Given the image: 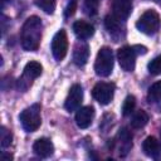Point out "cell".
<instances>
[{"label":"cell","mask_w":161,"mask_h":161,"mask_svg":"<svg viewBox=\"0 0 161 161\" xmlns=\"http://www.w3.org/2000/svg\"><path fill=\"white\" fill-rule=\"evenodd\" d=\"M43 23L39 16H30L25 20L21 28V47L26 52H35L39 48L42 39Z\"/></svg>","instance_id":"1"},{"label":"cell","mask_w":161,"mask_h":161,"mask_svg":"<svg viewBox=\"0 0 161 161\" xmlns=\"http://www.w3.org/2000/svg\"><path fill=\"white\" fill-rule=\"evenodd\" d=\"M20 123L23 128L26 132H34L39 128L42 123V117H40V104L34 103L30 107L25 108L20 114H19Z\"/></svg>","instance_id":"2"},{"label":"cell","mask_w":161,"mask_h":161,"mask_svg":"<svg viewBox=\"0 0 161 161\" xmlns=\"http://www.w3.org/2000/svg\"><path fill=\"white\" fill-rule=\"evenodd\" d=\"M113 69V53L111 48L103 47L98 50L97 58L94 62L96 74L99 77H108Z\"/></svg>","instance_id":"3"},{"label":"cell","mask_w":161,"mask_h":161,"mask_svg":"<svg viewBox=\"0 0 161 161\" xmlns=\"http://www.w3.org/2000/svg\"><path fill=\"white\" fill-rule=\"evenodd\" d=\"M136 28L143 34L147 35L155 34L160 28V15L152 9L145 11L137 20Z\"/></svg>","instance_id":"4"},{"label":"cell","mask_w":161,"mask_h":161,"mask_svg":"<svg viewBox=\"0 0 161 161\" xmlns=\"http://www.w3.org/2000/svg\"><path fill=\"white\" fill-rule=\"evenodd\" d=\"M42 72H43V67H42L40 63H38L35 60H31V62L26 63V65L24 67L23 75L18 80V88L20 91L25 92L31 86L33 79L38 78L42 74Z\"/></svg>","instance_id":"5"},{"label":"cell","mask_w":161,"mask_h":161,"mask_svg":"<svg viewBox=\"0 0 161 161\" xmlns=\"http://www.w3.org/2000/svg\"><path fill=\"white\" fill-rule=\"evenodd\" d=\"M50 49H52V54L55 58V60L60 62L64 59V57L67 55V50H68V38H67V33L64 29H60L55 33L52 40Z\"/></svg>","instance_id":"6"},{"label":"cell","mask_w":161,"mask_h":161,"mask_svg":"<svg viewBox=\"0 0 161 161\" xmlns=\"http://www.w3.org/2000/svg\"><path fill=\"white\" fill-rule=\"evenodd\" d=\"M136 50L133 47H122L117 52V59L121 65V68L125 72H132L136 65Z\"/></svg>","instance_id":"7"},{"label":"cell","mask_w":161,"mask_h":161,"mask_svg":"<svg viewBox=\"0 0 161 161\" xmlns=\"http://www.w3.org/2000/svg\"><path fill=\"white\" fill-rule=\"evenodd\" d=\"M113 93H114V84L113 83L99 82L92 89L93 98L101 104H108L113 98Z\"/></svg>","instance_id":"8"},{"label":"cell","mask_w":161,"mask_h":161,"mask_svg":"<svg viewBox=\"0 0 161 161\" xmlns=\"http://www.w3.org/2000/svg\"><path fill=\"white\" fill-rule=\"evenodd\" d=\"M83 101V88L80 84H73L69 89V93L67 96L64 107L68 112L77 111L80 107V103Z\"/></svg>","instance_id":"9"},{"label":"cell","mask_w":161,"mask_h":161,"mask_svg":"<svg viewBox=\"0 0 161 161\" xmlns=\"http://www.w3.org/2000/svg\"><path fill=\"white\" fill-rule=\"evenodd\" d=\"M93 118H94V108L92 106H86V107H80L77 109L75 123L79 128L89 127Z\"/></svg>","instance_id":"10"},{"label":"cell","mask_w":161,"mask_h":161,"mask_svg":"<svg viewBox=\"0 0 161 161\" xmlns=\"http://www.w3.org/2000/svg\"><path fill=\"white\" fill-rule=\"evenodd\" d=\"M132 10V0H112L113 15L121 20H126Z\"/></svg>","instance_id":"11"},{"label":"cell","mask_w":161,"mask_h":161,"mask_svg":"<svg viewBox=\"0 0 161 161\" xmlns=\"http://www.w3.org/2000/svg\"><path fill=\"white\" fill-rule=\"evenodd\" d=\"M142 150H143L145 155L148 156V157H151V158H158L161 156V143L153 136H148L143 141Z\"/></svg>","instance_id":"12"},{"label":"cell","mask_w":161,"mask_h":161,"mask_svg":"<svg viewBox=\"0 0 161 161\" xmlns=\"http://www.w3.org/2000/svg\"><path fill=\"white\" fill-rule=\"evenodd\" d=\"M33 151H34L38 156L45 158V157H49V156L53 155L54 146H53V143H52V141H50L49 138L43 137V138H38V140L34 142V145H33Z\"/></svg>","instance_id":"13"},{"label":"cell","mask_w":161,"mask_h":161,"mask_svg":"<svg viewBox=\"0 0 161 161\" xmlns=\"http://www.w3.org/2000/svg\"><path fill=\"white\" fill-rule=\"evenodd\" d=\"M73 31L78 39L86 40V39H89L94 34V28L92 24H89L84 20H77L73 24Z\"/></svg>","instance_id":"14"},{"label":"cell","mask_w":161,"mask_h":161,"mask_svg":"<svg viewBox=\"0 0 161 161\" xmlns=\"http://www.w3.org/2000/svg\"><path fill=\"white\" fill-rule=\"evenodd\" d=\"M89 57V47L86 43H78L73 50V62L77 67H83Z\"/></svg>","instance_id":"15"},{"label":"cell","mask_w":161,"mask_h":161,"mask_svg":"<svg viewBox=\"0 0 161 161\" xmlns=\"http://www.w3.org/2000/svg\"><path fill=\"white\" fill-rule=\"evenodd\" d=\"M104 25H106V29L108 30V33L112 35V36H119L121 33L125 30L123 28V24H122V20L116 18L113 14L112 15H107L106 19H104Z\"/></svg>","instance_id":"16"},{"label":"cell","mask_w":161,"mask_h":161,"mask_svg":"<svg viewBox=\"0 0 161 161\" xmlns=\"http://www.w3.org/2000/svg\"><path fill=\"white\" fill-rule=\"evenodd\" d=\"M117 138L119 140L118 141V143H119V146H118L119 155L125 156L132 147V135L127 128H122V130H119V132L117 135Z\"/></svg>","instance_id":"17"},{"label":"cell","mask_w":161,"mask_h":161,"mask_svg":"<svg viewBox=\"0 0 161 161\" xmlns=\"http://www.w3.org/2000/svg\"><path fill=\"white\" fill-rule=\"evenodd\" d=\"M147 122H148V114H147L143 109H140V111L136 112L135 116L132 117V119H131V126H132L133 128L138 130V128L145 127V126L147 125Z\"/></svg>","instance_id":"18"},{"label":"cell","mask_w":161,"mask_h":161,"mask_svg":"<svg viewBox=\"0 0 161 161\" xmlns=\"http://www.w3.org/2000/svg\"><path fill=\"white\" fill-rule=\"evenodd\" d=\"M147 99H148V102H158V101H161V80L155 82L148 88Z\"/></svg>","instance_id":"19"},{"label":"cell","mask_w":161,"mask_h":161,"mask_svg":"<svg viewBox=\"0 0 161 161\" xmlns=\"http://www.w3.org/2000/svg\"><path fill=\"white\" fill-rule=\"evenodd\" d=\"M135 107H136V98L133 96H127L125 102H123V104H122V114L125 117L130 116L133 112Z\"/></svg>","instance_id":"20"},{"label":"cell","mask_w":161,"mask_h":161,"mask_svg":"<svg viewBox=\"0 0 161 161\" xmlns=\"http://www.w3.org/2000/svg\"><path fill=\"white\" fill-rule=\"evenodd\" d=\"M34 3L47 14H53L55 10V0H34Z\"/></svg>","instance_id":"21"},{"label":"cell","mask_w":161,"mask_h":161,"mask_svg":"<svg viewBox=\"0 0 161 161\" xmlns=\"http://www.w3.org/2000/svg\"><path fill=\"white\" fill-rule=\"evenodd\" d=\"M147 69H148V72H150L151 74H153V75L161 74V55L153 58V59L148 63Z\"/></svg>","instance_id":"22"},{"label":"cell","mask_w":161,"mask_h":161,"mask_svg":"<svg viewBox=\"0 0 161 161\" xmlns=\"http://www.w3.org/2000/svg\"><path fill=\"white\" fill-rule=\"evenodd\" d=\"M0 135H1V147L5 148L8 146H10L11 141H13V135L11 132L6 128V127H1V131H0Z\"/></svg>","instance_id":"23"},{"label":"cell","mask_w":161,"mask_h":161,"mask_svg":"<svg viewBox=\"0 0 161 161\" xmlns=\"http://www.w3.org/2000/svg\"><path fill=\"white\" fill-rule=\"evenodd\" d=\"M98 10V0H86L84 1V11L88 15H94Z\"/></svg>","instance_id":"24"},{"label":"cell","mask_w":161,"mask_h":161,"mask_svg":"<svg viewBox=\"0 0 161 161\" xmlns=\"http://www.w3.org/2000/svg\"><path fill=\"white\" fill-rule=\"evenodd\" d=\"M75 9H77V1H75V0H70V1L68 3L67 8H65V11H64V15H65V18H69V16H72V15L74 14Z\"/></svg>","instance_id":"25"},{"label":"cell","mask_w":161,"mask_h":161,"mask_svg":"<svg viewBox=\"0 0 161 161\" xmlns=\"http://www.w3.org/2000/svg\"><path fill=\"white\" fill-rule=\"evenodd\" d=\"M133 48L137 54H146V52H147V48L143 45H133Z\"/></svg>","instance_id":"26"},{"label":"cell","mask_w":161,"mask_h":161,"mask_svg":"<svg viewBox=\"0 0 161 161\" xmlns=\"http://www.w3.org/2000/svg\"><path fill=\"white\" fill-rule=\"evenodd\" d=\"M1 158H3L4 161H5V160H11V158H13V156H11V155H8V153H5V152H3Z\"/></svg>","instance_id":"27"},{"label":"cell","mask_w":161,"mask_h":161,"mask_svg":"<svg viewBox=\"0 0 161 161\" xmlns=\"http://www.w3.org/2000/svg\"><path fill=\"white\" fill-rule=\"evenodd\" d=\"M153 1H156V3H158V1H161V0H153Z\"/></svg>","instance_id":"28"}]
</instances>
